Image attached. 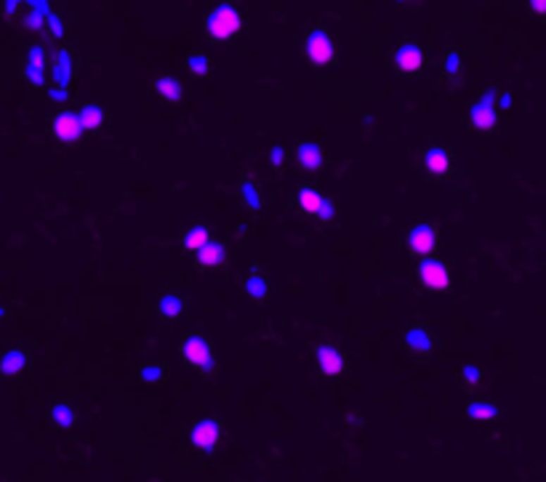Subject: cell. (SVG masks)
<instances>
[{"instance_id": "1", "label": "cell", "mask_w": 546, "mask_h": 482, "mask_svg": "<svg viewBox=\"0 0 546 482\" xmlns=\"http://www.w3.org/2000/svg\"><path fill=\"white\" fill-rule=\"evenodd\" d=\"M243 27V13L235 3H216L206 11V32L213 43H232Z\"/></svg>"}, {"instance_id": "2", "label": "cell", "mask_w": 546, "mask_h": 482, "mask_svg": "<svg viewBox=\"0 0 546 482\" xmlns=\"http://www.w3.org/2000/svg\"><path fill=\"white\" fill-rule=\"evenodd\" d=\"M179 352H182V357L192 368H197L200 373H213L218 368L216 362V354H213V347H211V341H208L206 333H187L182 338V344H179Z\"/></svg>"}, {"instance_id": "3", "label": "cell", "mask_w": 546, "mask_h": 482, "mask_svg": "<svg viewBox=\"0 0 546 482\" xmlns=\"http://www.w3.org/2000/svg\"><path fill=\"white\" fill-rule=\"evenodd\" d=\"M304 54H306L312 67H330L336 61L333 37L328 35L323 27H312L304 37Z\"/></svg>"}, {"instance_id": "4", "label": "cell", "mask_w": 546, "mask_h": 482, "mask_svg": "<svg viewBox=\"0 0 546 482\" xmlns=\"http://www.w3.org/2000/svg\"><path fill=\"white\" fill-rule=\"evenodd\" d=\"M498 91L488 88L483 97H477L469 107V123L477 131H493L498 125Z\"/></svg>"}, {"instance_id": "5", "label": "cell", "mask_w": 546, "mask_h": 482, "mask_svg": "<svg viewBox=\"0 0 546 482\" xmlns=\"http://www.w3.org/2000/svg\"><path fill=\"white\" fill-rule=\"evenodd\" d=\"M416 278L418 283L424 285L426 290H432V293H445L450 290V266L442 264L440 259H421L418 266H416Z\"/></svg>"}, {"instance_id": "6", "label": "cell", "mask_w": 546, "mask_h": 482, "mask_svg": "<svg viewBox=\"0 0 546 482\" xmlns=\"http://www.w3.org/2000/svg\"><path fill=\"white\" fill-rule=\"evenodd\" d=\"M190 443H192V447L203 450V453L216 450V445L221 443V421L218 419H200V421H194L192 429H190Z\"/></svg>"}, {"instance_id": "7", "label": "cell", "mask_w": 546, "mask_h": 482, "mask_svg": "<svg viewBox=\"0 0 546 482\" xmlns=\"http://www.w3.org/2000/svg\"><path fill=\"white\" fill-rule=\"evenodd\" d=\"M405 242L411 248V254L421 256V259H429V254L437 248V229L429 224V221H416L408 235H405Z\"/></svg>"}, {"instance_id": "8", "label": "cell", "mask_w": 546, "mask_h": 482, "mask_svg": "<svg viewBox=\"0 0 546 482\" xmlns=\"http://www.w3.org/2000/svg\"><path fill=\"white\" fill-rule=\"evenodd\" d=\"M51 128H54V136H56L59 142H67V144H75V142L85 133V128L80 125L77 112H73V109H61V112H56Z\"/></svg>"}, {"instance_id": "9", "label": "cell", "mask_w": 546, "mask_h": 482, "mask_svg": "<svg viewBox=\"0 0 546 482\" xmlns=\"http://www.w3.org/2000/svg\"><path fill=\"white\" fill-rule=\"evenodd\" d=\"M315 360L323 376L336 378V376L344 373V354L333 344H320V347H315Z\"/></svg>"}, {"instance_id": "10", "label": "cell", "mask_w": 546, "mask_h": 482, "mask_svg": "<svg viewBox=\"0 0 546 482\" xmlns=\"http://www.w3.org/2000/svg\"><path fill=\"white\" fill-rule=\"evenodd\" d=\"M424 51L418 49L416 43H405L400 49L395 51V67H397V73L402 75H416L421 67H424Z\"/></svg>"}, {"instance_id": "11", "label": "cell", "mask_w": 546, "mask_h": 482, "mask_svg": "<svg viewBox=\"0 0 546 482\" xmlns=\"http://www.w3.org/2000/svg\"><path fill=\"white\" fill-rule=\"evenodd\" d=\"M424 168L429 176L437 179H448L450 171H453V157L445 147H429L424 152Z\"/></svg>"}, {"instance_id": "12", "label": "cell", "mask_w": 546, "mask_h": 482, "mask_svg": "<svg viewBox=\"0 0 546 482\" xmlns=\"http://www.w3.org/2000/svg\"><path fill=\"white\" fill-rule=\"evenodd\" d=\"M75 75V56L67 49H59L54 54V61H51V80L56 88H67L73 83Z\"/></svg>"}, {"instance_id": "13", "label": "cell", "mask_w": 546, "mask_h": 482, "mask_svg": "<svg viewBox=\"0 0 546 482\" xmlns=\"http://www.w3.org/2000/svg\"><path fill=\"white\" fill-rule=\"evenodd\" d=\"M402 347L411 354H429L435 347V336L426 326H411L402 333Z\"/></svg>"}, {"instance_id": "14", "label": "cell", "mask_w": 546, "mask_h": 482, "mask_svg": "<svg viewBox=\"0 0 546 482\" xmlns=\"http://www.w3.org/2000/svg\"><path fill=\"white\" fill-rule=\"evenodd\" d=\"M296 163L309 173H317L323 168V147L317 142H302L296 144Z\"/></svg>"}, {"instance_id": "15", "label": "cell", "mask_w": 546, "mask_h": 482, "mask_svg": "<svg viewBox=\"0 0 546 482\" xmlns=\"http://www.w3.org/2000/svg\"><path fill=\"white\" fill-rule=\"evenodd\" d=\"M194 261L203 266V269H218V266L227 261V245L221 240H211L208 245H203L194 254Z\"/></svg>"}, {"instance_id": "16", "label": "cell", "mask_w": 546, "mask_h": 482, "mask_svg": "<svg viewBox=\"0 0 546 482\" xmlns=\"http://www.w3.org/2000/svg\"><path fill=\"white\" fill-rule=\"evenodd\" d=\"M155 91H158V97L163 101H168V104H179L184 99V88L179 83V78H173V75H158L155 78Z\"/></svg>"}, {"instance_id": "17", "label": "cell", "mask_w": 546, "mask_h": 482, "mask_svg": "<svg viewBox=\"0 0 546 482\" xmlns=\"http://www.w3.org/2000/svg\"><path fill=\"white\" fill-rule=\"evenodd\" d=\"M464 413H466L469 421H496L501 416L498 405L490 402V400H469V405H466Z\"/></svg>"}, {"instance_id": "18", "label": "cell", "mask_w": 546, "mask_h": 482, "mask_svg": "<svg viewBox=\"0 0 546 482\" xmlns=\"http://www.w3.org/2000/svg\"><path fill=\"white\" fill-rule=\"evenodd\" d=\"M211 240H213V237H211V229H208L206 224H192V227L184 229L182 248L184 251H192V254H197V251H200L203 245H208Z\"/></svg>"}, {"instance_id": "19", "label": "cell", "mask_w": 546, "mask_h": 482, "mask_svg": "<svg viewBox=\"0 0 546 482\" xmlns=\"http://www.w3.org/2000/svg\"><path fill=\"white\" fill-rule=\"evenodd\" d=\"M27 368V352L8 350L0 354V373L3 376H19Z\"/></svg>"}, {"instance_id": "20", "label": "cell", "mask_w": 546, "mask_h": 482, "mask_svg": "<svg viewBox=\"0 0 546 482\" xmlns=\"http://www.w3.org/2000/svg\"><path fill=\"white\" fill-rule=\"evenodd\" d=\"M155 309H158L160 317H166V320H176L179 314L184 312V299L179 293H163L155 304Z\"/></svg>"}, {"instance_id": "21", "label": "cell", "mask_w": 546, "mask_h": 482, "mask_svg": "<svg viewBox=\"0 0 546 482\" xmlns=\"http://www.w3.org/2000/svg\"><path fill=\"white\" fill-rule=\"evenodd\" d=\"M243 290H245V296H251L256 302H264L269 296V285L261 272H251V275L243 280Z\"/></svg>"}, {"instance_id": "22", "label": "cell", "mask_w": 546, "mask_h": 482, "mask_svg": "<svg viewBox=\"0 0 546 482\" xmlns=\"http://www.w3.org/2000/svg\"><path fill=\"white\" fill-rule=\"evenodd\" d=\"M77 118H80V125L85 131H99L104 125V109L99 104H85V107H80Z\"/></svg>"}, {"instance_id": "23", "label": "cell", "mask_w": 546, "mask_h": 482, "mask_svg": "<svg viewBox=\"0 0 546 482\" xmlns=\"http://www.w3.org/2000/svg\"><path fill=\"white\" fill-rule=\"evenodd\" d=\"M323 200H325V197L317 192L312 184H304V187H299V205H302L304 214H315L317 216V211H320Z\"/></svg>"}, {"instance_id": "24", "label": "cell", "mask_w": 546, "mask_h": 482, "mask_svg": "<svg viewBox=\"0 0 546 482\" xmlns=\"http://www.w3.org/2000/svg\"><path fill=\"white\" fill-rule=\"evenodd\" d=\"M49 419L54 426H59V429H70V426H75V410L73 405H67V402H56L54 408L49 410Z\"/></svg>"}, {"instance_id": "25", "label": "cell", "mask_w": 546, "mask_h": 482, "mask_svg": "<svg viewBox=\"0 0 546 482\" xmlns=\"http://www.w3.org/2000/svg\"><path fill=\"white\" fill-rule=\"evenodd\" d=\"M187 70H190V75H194V78H208V75H213V64H211V59H208L206 54L194 51V54L187 56Z\"/></svg>"}, {"instance_id": "26", "label": "cell", "mask_w": 546, "mask_h": 482, "mask_svg": "<svg viewBox=\"0 0 546 482\" xmlns=\"http://www.w3.org/2000/svg\"><path fill=\"white\" fill-rule=\"evenodd\" d=\"M237 192H240V200H243V205L248 211H254L256 214V211L261 208V194H259V187H256L254 181H248V179L240 181V190H237Z\"/></svg>"}, {"instance_id": "27", "label": "cell", "mask_w": 546, "mask_h": 482, "mask_svg": "<svg viewBox=\"0 0 546 482\" xmlns=\"http://www.w3.org/2000/svg\"><path fill=\"white\" fill-rule=\"evenodd\" d=\"M461 67H464V56L459 51H448L442 56V73H445V78H459Z\"/></svg>"}, {"instance_id": "28", "label": "cell", "mask_w": 546, "mask_h": 482, "mask_svg": "<svg viewBox=\"0 0 546 482\" xmlns=\"http://www.w3.org/2000/svg\"><path fill=\"white\" fill-rule=\"evenodd\" d=\"M25 80L32 85V88H43V85H46V67L25 64Z\"/></svg>"}, {"instance_id": "29", "label": "cell", "mask_w": 546, "mask_h": 482, "mask_svg": "<svg viewBox=\"0 0 546 482\" xmlns=\"http://www.w3.org/2000/svg\"><path fill=\"white\" fill-rule=\"evenodd\" d=\"M25 64H35V67H49V54L43 46H30L27 49V56H25Z\"/></svg>"}, {"instance_id": "30", "label": "cell", "mask_w": 546, "mask_h": 482, "mask_svg": "<svg viewBox=\"0 0 546 482\" xmlns=\"http://www.w3.org/2000/svg\"><path fill=\"white\" fill-rule=\"evenodd\" d=\"M163 376H166L163 365H144V368L139 371V378H142L144 384H158V381H163Z\"/></svg>"}, {"instance_id": "31", "label": "cell", "mask_w": 546, "mask_h": 482, "mask_svg": "<svg viewBox=\"0 0 546 482\" xmlns=\"http://www.w3.org/2000/svg\"><path fill=\"white\" fill-rule=\"evenodd\" d=\"M461 381L464 384H469V386H474V384H480V378H483V371L477 368V365H461Z\"/></svg>"}, {"instance_id": "32", "label": "cell", "mask_w": 546, "mask_h": 482, "mask_svg": "<svg viewBox=\"0 0 546 482\" xmlns=\"http://www.w3.org/2000/svg\"><path fill=\"white\" fill-rule=\"evenodd\" d=\"M46 27L51 30V35H54V37H64V19H61L59 13H51L49 22H46Z\"/></svg>"}, {"instance_id": "33", "label": "cell", "mask_w": 546, "mask_h": 482, "mask_svg": "<svg viewBox=\"0 0 546 482\" xmlns=\"http://www.w3.org/2000/svg\"><path fill=\"white\" fill-rule=\"evenodd\" d=\"M333 216H336V205H333V200H330V197H325V200H323V205H320V211H317V218L330 221Z\"/></svg>"}, {"instance_id": "34", "label": "cell", "mask_w": 546, "mask_h": 482, "mask_svg": "<svg viewBox=\"0 0 546 482\" xmlns=\"http://www.w3.org/2000/svg\"><path fill=\"white\" fill-rule=\"evenodd\" d=\"M269 160H272V166H275V168H280V166L285 163V149H283L280 144H275L272 149H269Z\"/></svg>"}, {"instance_id": "35", "label": "cell", "mask_w": 546, "mask_h": 482, "mask_svg": "<svg viewBox=\"0 0 546 482\" xmlns=\"http://www.w3.org/2000/svg\"><path fill=\"white\" fill-rule=\"evenodd\" d=\"M49 99L51 101H56V104H64V101H67V88H56V85H51Z\"/></svg>"}, {"instance_id": "36", "label": "cell", "mask_w": 546, "mask_h": 482, "mask_svg": "<svg viewBox=\"0 0 546 482\" xmlns=\"http://www.w3.org/2000/svg\"><path fill=\"white\" fill-rule=\"evenodd\" d=\"M528 11H533V13H546V0H533V3H528Z\"/></svg>"}, {"instance_id": "37", "label": "cell", "mask_w": 546, "mask_h": 482, "mask_svg": "<svg viewBox=\"0 0 546 482\" xmlns=\"http://www.w3.org/2000/svg\"><path fill=\"white\" fill-rule=\"evenodd\" d=\"M0 11L6 13V16H13V13L19 11V3H13V0L11 3H3V6H0Z\"/></svg>"}, {"instance_id": "38", "label": "cell", "mask_w": 546, "mask_h": 482, "mask_svg": "<svg viewBox=\"0 0 546 482\" xmlns=\"http://www.w3.org/2000/svg\"><path fill=\"white\" fill-rule=\"evenodd\" d=\"M501 109H509L511 107V97L509 94H498V101H496Z\"/></svg>"}, {"instance_id": "39", "label": "cell", "mask_w": 546, "mask_h": 482, "mask_svg": "<svg viewBox=\"0 0 546 482\" xmlns=\"http://www.w3.org/2000/svg\"><path fill=\"white\" fill-rule=\"evenodd\" d=\"M3 317H6V309H3V307H0V320H3Z\"/></svg>"}]
</instances>
